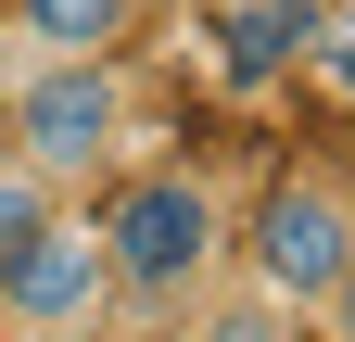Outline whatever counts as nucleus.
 I'll return each mask as SVG.
<instances>
[{
  "instance_id": "nucleus-9",
  "label": "nucleus",
  "mask_w": 355,
  "mask_h": 342,
  "mask_svg": "<svg viewBox=\"0 0 355 342\" xmlns=\"http://www.w3.org/2000/svg\"><path fill=\"white\" fill-rule=\"evenodd\" d=\"M304 330H318V342H355V267L330 279V305H318V317H304Z\"/></svg>"
},
{
  "instance_id": "nucleus-4",
  "label": "nucleus",
  "mask_w": 355,
  "mask_h": 342,
  "mask_svg": "<svg viewBox=\"0 0 355 342\" xmlns=\"http://www.w3.org/2000/svg\"><path fill=\"white\" fill-rule=\"evenodd\" d=\"M114 317H127V291H114L102 216H76V203H64V216L0 267V342H102Z\"/></svg>"
},
{
  "instance_id": "nucleus-7",
  "label": "nucleus",
  "mask_w": 355,
  "mask_h": 342,
  "mask_svg": "<svg viewBox=\"0 0 355 342\" xmlns=\"http://www.w3.org/2000/svg\"><path fill=\"white\" fill-rule=\"evenodd\" d=\"M203 342H292V305H266V291L241 279V291H216V305H203Z\"/></svg>"
},
{
  "instance_id": "nucleus-3",
  "label": "nucleus",
  "mask_w": 355,
  "mask_h": 342,
  "mask_svg": "<svg viewBox=\"0 0 355 342\" xmlns=\"http://www.w3.org/2000/svg\"><path fill=\"white\" fill-rule=\"evenodd\" d=\"M343 267H355V190L330 178V165H279V178L254 190V216H241V279L266 291V305L318 317Z\"/></svg>"
},
{
  "instance_id": "nucleus-1",
  "label": "nucleus",
  "mask_w": 355,
  "mask_h": 342,
  "mask_svg": "<svg viewBox=\"0 0 355 342\" xmlns=\"http://www.w3.org/2000/svg\"><path fill=\"white\" fill-rule=\"evenodd\" d=\"M102 253H114L127 317H203L241 267V216L203 165H127L102 190Z\"/></svg>"
},
{
  "instance_id": "nucleus-10",
  "label": "nucleus",
  "mask_w": 355,
  "mask_h": 342,
  "mask_svg": "<svg viewBox=\"0 0 355 342\" xmlns=\"http://www.w3.org/2000/svg\"><path fill=\"white\" fill-rule=\"evenodd\" d=\"M127 342H203V317H140Z\"/></svg>"
},
{
  "instance_id": "nucleus-5",
  "label": "nucleus",
  "mask_w": 355,
  "mask_h": 342,
  "mask_svg": "<svg viewBox=\"0 0 355 342\" xmlns=\"http://www.w3.org/2000/svg\"><path fill=\"white\" fill-rule=\"evenodd\" d=\"M140 0H0V38L13 64H76V51H114Z\"/></svg>"
},
{
  "instance_id": "nucleus-2",
  "label": "nucleus",
  "mask_w": 355,
  "mask_h": 342,
  "mask_svg": "<svg viewBox=\"0 0 355 342\" xmlns=\"http://www.w3.org/2000/svg\"><path fill=\"white\" fill-rule=\"evenodd\" d=\"M127 140H140V89H127L114 51H76V64H0V152H13L51 203L114 190V178H127Z\"/></svg>"
},
{
  "instance_id": "nucleus-6",
  "label": "nucleus",
  "mask_w": 355,
  "mask_h": 342,
  "mask_svg": "<svg viewBox=\"0 0 355 342\" xmlns=\"http://www.w3.org/2000/svg\"><path fill=\"white\" fill-rule=\"evenodd\" d=\"M304 0H229V76H279L292 51H304Z\"/></svg>"
},
{
  "instance_id": "nucleus-8",
  "label": "nucleus",
  "mask_w": 355,
  "mask_h": 342,
  "mask_svg": "<svg viewBox=\"0 0 355 342\" xmlns=\"http://www.w3.org/2000/svg\"><path fill=\"white\" fill-rule=\"evenodd\" d=\"M51 216H64V203H51V190H38V178H26V165H13V152H0V267H13V253H26L38 228H51Z\"/></svg>"
}]
</instances>
